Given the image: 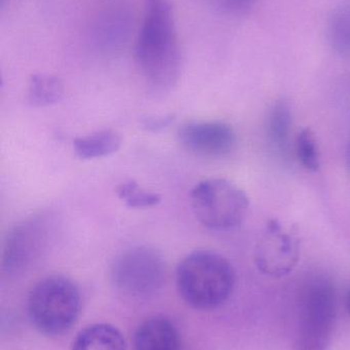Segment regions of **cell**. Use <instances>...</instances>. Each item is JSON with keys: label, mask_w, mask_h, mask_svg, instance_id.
<instances>
[{"label": "cell", "mask_w": 350, "mask_h": 350, "mask_svg": "<svg viewBox=\"0 0 350 350\" xmlns=\"http://www.w3.org/2000/svg\"><path fill=\"white\" fill-rule=\"evenodd\" d=\"M64 92V84L59 78L49 74H35L29 80L27 98L31 106L49 107L59 103Z\"/></svg>", "instance_id": "obj_15"}, {"label": "cell", "mask_w": 350, "mask_h": 350, "mask_svg": "<svg viewBox=\"0 0 350 350\" xmlns=\"http://www.w3.org/2000/svg\"><path fill=\"white\" fill-rule=\"evenodd\" d=\"M117 196L125 202L127 207L133 209H146L154 207L162 202V197L153 191L143 189L134 180L121 183L117 187Z\"/></svg>", "instance_id": "obj_18"}, {"label": "cell", "mask_w": 350, "mask_h": 350, "mask_svg": "<svg viewBox=\"0 0 350 350\" xmlns=\"http://www.w3.org/2000/svg\"><path fill=\"white\" fill-rule=\"evenodd\" d=\"M347 310H349V312L350 314V292H349V296H347Z\"/></svg>", "instance_id": "obj_22"}, {"label": "cell", "mask_w": 350, "mask_h": 350, "mask_svg": "<svg viewBox=\"0 0 350 350\" xmlns=\"http://www.w3.org/2000/svg\"><path fill=\"white\" fill-rule=\"evenodd\" d=\"M71 350H127L125 337L112 325L96 324L76 336Z\"/></svg>", "instance_id": "obj_11"}, {"label": "cell", "mask_w": 350, "mask_h": 350, "mask_svg": "<svg viewBox=\"0 0 350 350\" xmlns=\"http://www.w3.org/2000/svg\"><path fill=\"white\" fill-rule=\"evenodd\" d=\"M162 255L146 246L133 247L117 255L111 265L113 285L129 297H147L158 292L164 280Z\"/></svg>", "instance_id": "obj_6"}, {"label": "cell", "mask_w": 350, "mask_h": 350, "mask_svg": "<svg viewBox=\"0 0 350 350\" xmlns=\"http://www.w3.org/2000/svg\"><path fill=\"white\" fill-rule=\"evenodd\" d=\"M77 286L66 277L51 275L39 282L28 298V314L45 335L59 336L72 328L80 312Z\"/></svg>", "instance_id": "obj_3"}, {"label": "cell", "mask_w": 350, "mask_h": 350, "mask_svg": "<svg viewBox=\"0 0 350 350\" xmlns=\"http://www.w3.org/2000/svg\"><path fill=\"white\" fill-rule=\"evenodd\" d=\"M334 286L325 278H314L304 287L294 350H327L336 324Z\"/></svg>", "instance_id": "obj_4"}, {"label": "cell", "mask_w": 350, "mask_h": 350, "mask_svg": "<svg viewBox=\"0 0 350 350\" xmlns=\"http://www.w3.org/2000/svg\"><path fill=\"white\" fill-rule=\"evenodd\" d=\"M176 281L179 293L189 306L197 310H215L232 296L236 271L222 255L197 250L179 263Z\"/></svg>", "instance_id": "obj_2"}, {"label": "cell", "mask_w": 350, "mask_h": 350, "mask_svg": "<svg viewBox=\"0 0 350 350\" xmlns=\"http://www.w3.org/2000/svg\"><path fill=\"white\" fill-rule=\"evenodd\" d=\"M232 5L236 8H244L250 6L256 0H228Z\"/></svg>", "instance_id": "obj_20"}, {"label": "cell", "mask_w": 350, "mask_h": 350, "mask_svg": "<svg viewBox=\"0 0 350 350\" xmlns=\"http://www.w3.org/2000/svg\"><path fill=\"white\" fill-rule=\"evenodd\" d=\"M295 152L301 165L308 172H316L321 167L320 149L312 129H302L295 141Z\"/></svg>", "instance_id": "obj_17"}, {"label": "cell", "mask_w": 350, "mask_h": 350, "mask_svg": "<svg viewBox=\"0 0 350 350\" xmlns=\"http://www.w3.org/2000/svg\"><path fill=\"white\" fill-rule=\"evenodd\" d=\"M121 147V137L110 129L76 137L73 141L74 152L84 160L107 157L116 153Z\"/></svg>", "instance_id": "obj_12"}, {"label": "cell", "mask_w": 350, "mask_h": 350, "mask_svg": "<svg viewBox=\"0 0 350 350\" xmlns=\"http://www.w3.org/2000/svg\"><path fill=\"white\" fill-rule=\"evenodd\" d=\"M135 53L138 67L152 90L166 92L175 85L180 74V51L172 8L166 0H146Z\"/></svg>", "instance_id": "obj_1"}, {"label": "cell", "mask_w": 350, "mask_h": 350, "mask_svg": "<svg viewBox=\"0 0 350 350\" xmlns=\"http://www.w3.org/2000/svg\"><path fill=\"white\" fill-rule=\"evenodd\" d=\"M299 258V239L277 220H271L255 248L259 271L269 277H285L295 269Z\"/></svg>", "instance_id": "obj_7"}, {"label": "cell", "mask_w": 350, "mask_h": 350, "mask_svg": "<svg viewBox=\"0 0 350 350\" xmlns=\"http://www.w3.org/2000/svg\"><path fill=\"white\" fill-rule=\"evenodd\" d=\"M49 220L36 215L16 224L6 236L2 252V269L16 273L26 267L47 245Z\"/></svg>", "instance_id": "obj_8"}, {"label": "cell", "mask_w": 350, "mask_h": 350, "mask_svg": "<svg viewBox=\"0 0 350 350\" xmlns=\"http://www.w3.org/2000/svg\"><path fill=\"white\" fill-rule=\"evenodd\" d=\"M190 202L197 220L214 230L238 228L248 213V196L225 178L199 181L190 191Z\"/></svg>", "instance_id": "obj_5"}, {"label": "cell", "mask_w": 350, "mask_h": 350, "mask_svg": "<svg viewBox=\"0 0 350 350\" xmlns=\"http://www.w3.org/2000/svg\"><path fill=\"white\" fill-rule=\"evenodd\" d=\"M129 16L123 10H110L103 14L96 23L94 34L97 44L116 46L123 44L129 34Z\"/></svg>", "instance_id": "obj_13"}, {"label": "cell", "mask_w": 350, "mask_h": 350, "mask_svg": "<svg viewBox=\"0 0 350 350\" xmlns=\"http://www.w3.org/2000/svg\"><path fill=\"white\" fill-rule=\"evenodd\" d=\"M292 124L293 118L289 105L286 102L275 103L267 118V137L281 153H286L289 148Z\"/></svg>", "instance_id": "obj_14"}, {"label": "cell", "mask_w": 350, "mask_h": 350, "mask_svg": "<svg viewBox=\"0 0 350 350\" xmlns=\"http://www.w3.org/2000/svg\"><path fill=\"white\" fill-rule=\"evenodd\" d=\"M328 38L337 55L350 57V0L333 12L329 21Z\"/></svg>", "instance_id": "obj_16"}, {"label": "cell", "mask_w": 350, "mask_h": 350, "mask_svg": "<svg viewBox=\"0 0 350 350\" xmlns=\"http://www.w3.org/2000/svg\"><path fill=\"white\" fill-rule=\"evenodd\" d=\"M135 350H178L176 326L164 317H153L139 325L134 336Z\"/></svg>", "instance_id": "obj_10"}, {"label": "cell", "mask_w": 350, "mask_h": 350, "mask_svg": "<svg viewBox=\"0 0 350 350\" xmlns=\"http://www.w3.org/2000/svg\"><path fill=\"white\" fill-rule=\"evenodd\" d=\"M177 135L185 149L205 157L227 155L236 142L234 129L221 121H189L178 129Z\"/></svg>", "instance_id": "obj_9"}, {"label": "cell", "mask_w": 350, "mask_h": 350, "mask_svg": "<svg viewBox=\"0 0 350 350\" xmlns=\"http://www.w3.org/2000/svg\"><path fill=\"white\" fill-rule=\"evenodd\" d=\"M174 121L173 115H166L162 117H149L143 121V126L147 131H158L168 127Z\"/></svg>", "instance_id": "obj_19"}, {"label": "cell", "mask_w": 350, "mask_h": 350, "mask_svg": "<svg viewBox=\"0 0 350 350\" xmlns=\"http://www.w3.org/2000/svg\"><path fill=\"white\" fill-rule=\"evenodd\" d=\"M347 162H349V170H350V142L349 143V146H347Z\"/></svg>", "instance_id": "obj_21"}]
</instances>
